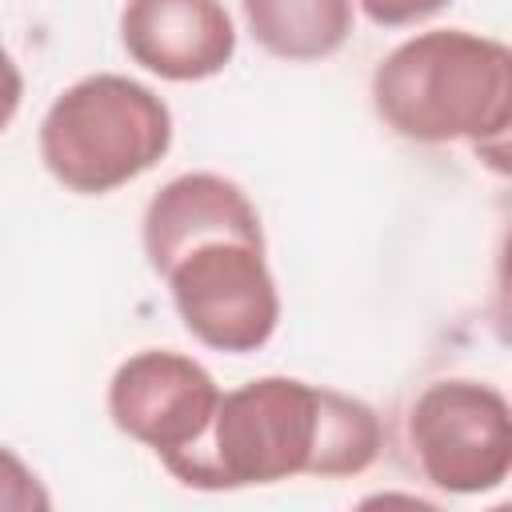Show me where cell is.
<instances>
[{"instance_id": "cell-9", "label": "cell", "mask_w": 512, "mask_h": 512, "mask_svg": "<svg viewBox=\"0 0 512 512\" xmlns=\"http://www.w3.org/2000/svg\"><path fill=\"white\" fill-rule=\"evenodd\" d=\"M52 500L36 472L8 448H0V512H44Z\"/></svg>"}, {"instance_id": "cell-1", "label": "cell", "mask_w": 512, "mask_h": 512, "mask_svg": "<svg viewBox=\"0 0 512 512\" xmlns=\"http://www.w3.org/2000/svg\"><path fill=\"white\" fill-rule=\"evenodd\" d=\"M144 256L200 344L240 356L276 332L280 296L260 216L240 184L216 172L168 180L144 212Z\"/></svg>"}, {"instance_id": "cell-6", "label": "cell", "mask_w": 512, "mask_h": 512, "mask_svg": "<svg viewBox=\"0 0 512 512\" xmlns=\"http://www.w3.org/2000/svg\"><path fill=\"white\" fill-rule=\"evenodd\" d=\"M220 388L204 364L180 352L148 348L128 356L108 384V416L112 424L152 448L164 468L208 436L216 416Z\"/></svg>"}, {"instance_id": "cell-4", "label": "cell", "mask_w": 512, "mask_h": 512, "mask_svg": "<svg viewBox=\"0 0 512 512\" xmlns=\"http://www.w3.org/2000/svg\"><path fill=\"white\" fill-rule=\"evenodd\" d=\"M172 144L168 104L116 72L84 76L64 88L40 124V160L84 196L112 192L148 172Z\"/></svg>"}, {"instance_id": "cell-11", "label": "cell", "mask_w": 512, "mask_h": 512, "mask_svg": "<svg viewBox=\"0 0 512 512\" xmlns=\"http://www.w3.org/2000/svg\"><path fill=\"white\" fill-rule=\"evenodd\" d=\"M20 96H24L20 68H16V60L8 56V48L0 44V132L12 124V116H16V108H20Z\"/></svg>"}, {"instance_id": "cell-3", "label": "cell", "mask_w": 512, "mask_h": 512, "mask_svg": "<svg viewBox=\"0 0 512 512\" xmlns=\"http://www.w3.org/2000/svg\"><path fill=\"white\" fill-rule=\"evenodd\" d=\"M380 120L416 144L504 140L512 112V56L500 40L440 28L392 48L372 76Z\"/></svg>"}, {"instance_id": "cell-8", "label": "cell", "mask_w": 512, "mask_h": 512, "mask_svg": "<svg viewBox=\"0 0 512 512\" xmlns=\"http://www.w3.org/2000/svg\"><path fill=\"white\" fill-rule=\"evenodd\" d=\"M252 40L280 60H324L352 36V0H240Z\"/></svg>"}, {"instance_id": "cell-2", "label": "cell", "mask_w": 512, "mask_h": 512, "mask_svg": "<svg viewBox=\"0 0 512 512\" xmlns=\"http://www.w3.org/2000/svg\"><path fill=\"white\" fill-rule=\"evenodd\" d=\"M380 452L368 404L292 376L220 392L208 436L168 472L192 488H244L292 476H356Z\"/></svg>"}, {"instance_id": "cell-10", "label": "cell", "mask_w": 512, "mask_h": 512, "mask_svg": "<svg viewBox=\"0 0 512 512\" xmlns=\"http://www.w3.org/2000/svg\"><path fill=\"white\" fill-rule=\"evenodd\" d=\"M444 4H452V0H360V8L368 12V20L380 24V28H404V24L428 20Z\"/></svg>"}, {"instance_id": "cell-7", "label": "cell", "mask_w": 512, "mask_h": 512, "mask_svg": "<svg viewBox=\"0 0 512 512\" xmlns=\"http://www.w3.org/2000/svg\"><path fill=\"white\" fill-rule=\"evenodd\" d=\"M120 36L128 56L164 80H208L236 52V28L220 0H128Z\"/></svg>"}, {"instance_id": "cell-5", "label": "cell", "mask_w": 512, "mask_h": 512, "mask_svg": "<svg viewBox=\"0 0 512 512\" xmlns=\"http://www.w3.org/2000/svg\"><path fill=\"white\" fill-rule=\"evenodd\" d=\"M408 440L428 484L444 492H492L512 468L508 400L480 380L428 384L412 404Z\"/></svg>"}]
</instances>
